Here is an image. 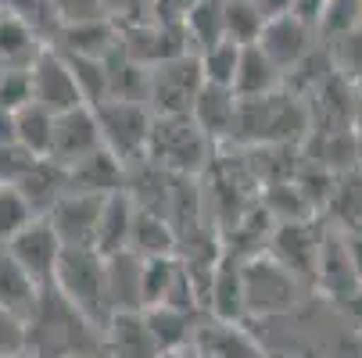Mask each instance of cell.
Listing matches in <instances>:
<instances>
[{"instance_id": "cell-1", "label": "cell", "mask_w": 362, "mask_h": 358, "mask_svg": "<svg viewBox=\"0 0 362 358\" xmlns=\"http://www.w3.org/2000/svg\"><path fill=\"white\" fill-rule=\"evenodd\" d=\"M308 129H313L308 105L280 86L262 97H240L233 136L226 147H301Z\"/></svg>"}, {"instance_id": "cell-2", "label": "cell", "mask_w": 362, "mask_h": 358, "mask_svg": "<svg viewBox=\"0 0 362 358\" xmlns=\"http://www.w3.org/2000/svg\"><path fill=\"white\" fill-rule=\"evenodd\" d=\"M105 351V333H100L83 312L47 287L40 312L29 323V354L33 358H83Z\"/></svg>"}, {"instance_id": "cell-3", "label": "cell", "mask_w": 362, "mask_h": 358, "mask_svg": "<svg viewBox=\"0 0 362 358\" xmlns=\"http://www.w3.org/2000/svg\"><path fill=\"white\" fill-rule=\"evenodd\" d=\"M50 287L105 333L112 319V301H108V262L97 247H65Z\"/></svg>"}, {"instance_id": "cell-4", "label": "cell", "mask_w": 362, "mask_h": 358, "mask_svg": "<svg viewBox=\"0 0 362 358\" xmlns=\"http://www.w3.org/2000/svg\"><path fill=\"white\" fill-rule=\"evenodd\" d=\"M216 143L201 133V126L190 115H154L147 162L176 176H204L216 162Z\"/></svg>"}, {"instance_id": "cell-5", "label": "cell", "mask_w": 362, "mask_h": 358, "mask_svg": "<svg viewBox=\"0 0 362 358\" xmlns=\"http://www.w3.org/2000/svg\"><path fill=\"white\" fill-rule=\"evenodd\" d=\"M244 276V309L247 319H276L298 309L305 283L284 269L273 254H255V258L240 262Z\"/></svg>"}, {"instance_id": "cell-6", "label": "cell", "mask_w": 362, "mask_h": 358, "mask_svg": "<svg viewBox=\"0 0 362 358\" xmlns=\"http://www.w3.org/2000/svg\"><path fill=\"white\" fill-rule=\"evenodd\" d=\"M105 147L129 169L136 162L147 158V143H151V126H154V112L140 100H105L93 108Z\"/></svg>"}, {"instance_id": "cell-7", "label": "cell", "mask_w": 362, "mask_h": 358, "mask_svg": "<svg viewBox=\"0 0 362 358\" xmlns=\"http://www.w3.org/2000/svg\"><path fill=\"white\" fill-rule=\"evenodd\" d=\"M204 86L197 54H180L147 68V108L154 115H190Z\"/></svg>"}, {"instance_id": "cell-8", "label": "cell", "mask_w": 362, "mask_h": 358, "mask_svg": "<svg viewBox=\"0 0 362 358\" xmlns=\"http://www.w3.org/2000/svg\"><path fill=\"white\" fill-rule=\"evenodd\" d=\"M323 229L320 219H301V222H276L266 254L291 269L305 287L316 283V265H320V247H323Z\"/></svg>"}, {"instance_id": "cell-9", "label": "cell", "mask_w": 362, "mask_h": 358, "mask_svg": "<svg viewBox=\"0 0 362 358\" xmlns=\"http://www.w3.org/2000/svg\"><path fill=\"white\" fill-rule=\"evenodd\" d=\"M33 100L54 115H65L72 108H86L79 83L72 76V65L58 47H47L33 65Z\"/></svg>"}, {"instance_id": "cell-10", "label": "cell", "mask_w": 362, "mask_h": 358, "mask_svg": "<svg viewBox=\"0 0 362 358\" xmlns=\"http://www.w3.org/2000/svg\"><path fill=\"white\" fill-rule=\"evenodd\" d=\"M11 251V258L47 290L50 283H54V273H58V262H62V237L54 233V226H50V219H33L18 237H11L4 244Z\"/></svg>"}, {"instance_id": "cell-11", "label": "cell", "mask_w": 362, "mask_h": 358, "mask_svg": "<svg viewBox=\"0 0 362 358\" xmlns=\"http://www.w3.org/2000/svg\"><path fill=\"white\" fill-rule=\"evenodd\" d=\"M308 105V122L313 129L308 133H358L355 122V83L341 72H334L313 97L305 100Z\"/></svg>"}, {"instance_id": "cell-12", "label": "cell", "mask_w": 362, "mask_h": 358, "mask_svg": "<svg viewBox=\"0 0 362 358\" xmlns=\"http://www.w3.org/2000/svg\"><path fill=\"white\" fill-rule=\"evenodd\" d=\"M327 301H355L362 294V283L355 276V265L348 258V244L337 226L327 222L323 229V247H320V265H316V283H313Z\"/></svg>"}, {"instance_id": "cell-13", "label": "cell", "mask_w": 362, "mask_h": 358, "mask_svg": "<svg viewBox=\"0 0 362 358\" xmlns=\"http://www.w3.org/2000/svg\"><path fill=\"white\" fill-rule=\"evenodd\" d=\"M100 208H105V197L69 190L47 219H50V226H54V233L62 237L65 247H93L97 226H100Z\"/></svg>"}, {"instance_id": "cell-14", "label": "cell", "mask_w": 362, "mask_h": 358, "mask_svg": "<svg viewBox=\"0 0 362 358\" xmlns=\"http://www.w3.org/2000/svg\"><path fill=\"white\" fill-rule=\"evenodd\" d=\"M258 47H262L266 58L287 76L308 50L320 47V32L313 25H305L301 18H294V15H284V18L266 22L262 36H258Z\"/></svg>"}, {"instance_id": "cell-15", "label": "cell", "mask_w": 362, "mask_h": 358, "mask_svg": "<svg viewBox=\"0 0 362 358\" xmlns=\"http://www.w3.org/2000/svg\"><path fill=\"white\" fill-rule=\"evenodd\" d=\"M100 147H105V136H100L93 108H72V112L54 119V147H50V158L58 165L69 169Z\"/></svg>"}, {"instance_id": "cell-16", "label": "cell", "mask_w": 362, "mask_h": 358, "mask_svg": "<svg viewBox=\"0 0 362 358\" xmlns=\"http://www.w3.org/2000/svg\"><path fill=\"white\" fill-rule=\"evenodd\" d=\"M190 351L201 358H266L262 344L244 330V323H223L212 316H204L197 323Z\"/></svg>"}, {"instance_id": "cell-17", "label": "cell", "mask_w": 362, "mask_h": 358, "mask_svg": "<svg viewBox=\"0 0 362 358\" xmlns=\"http://www.w3.org/2000/svg\"><path fill=\"white\" fill-rule=\"evenodd\" d=\"M62 54H79V58H112L122 47V25L115 18H90V22H72L62 25L54 43Z\"/></svg>"}, {"instance_id": "cell-18", "label": "cell", "mask_w": 362, "mask_h": 358, "mask_svg": "<svg viewBox=\"0 0 362 358\" xmlns=\"http://www.w3.org/2000/svg\"><path fill=\"white\" fill-rule=\"evenodd\" d=\"M105 354L108 358H162L165 351L154 340L144 309H136V312H112L105 326Z\"/></svg>"}, {"instance_id": "cell-19", "label": "cell", "mask_w": 362, "mask_h": 358, "mask_svg": "<svg viewBox=\"0 0 362 358\" xmlns=\"http://www.w3.org/2000/svg\"><path fill=\"white\" fill-rule=\"evenodd\" d=\"M237 105L240 97L230 90V86H216V83H204L194 108H190V119L201 126V133L209 136L216 147H226L230 136H233V122H237Z\"/></svg>"}, {"instance_id": "cell-20", "label": "cell", "mask_w": 362, "mask_h": 358, "mask_svg": "<svg viewBox=\"0 0 362 358\" xmlns=\"http://www.w3.org/2000/svg\"><path fill=\"white\" fill-rule=\"evenodd\" d=\"M126 179H129V169L112 155L108 147L93 150L83 162L69 165V190H79V193H97V197H108V193H119L126 190Z\"/></svg>"}, {"instance_id": "cell-21", "label": "cell", "mask_w": 362, "mask_h": 358, "mask_svg": "<svg viewBox=\"0 0 362 358\" xmlns=\"http://www.w3.org/2000/svg\"><path fill=\"white\" fill-rule=\"evenodd\" d=\"M43 287L11 258V251L0 244V309L15 312L18 319L33 323V316L40 312V301H43Z\"/></svg>"}, {"instance_id": "cell-22", "label": "cell", "mask_w": 362, "mask_h": 358, "mask_svg": "<svg viewBox=\"0 0 362 358\" xmlns=\"http://www.w3.org/2000/svg\"><path fill=\"white\" fill-rule=\"evenodd\" d=\"M209 316L223 323H244V276H240V258L223 251V258L212 273V290H209Z\"/></svg>"}, {"instance_id": "cell-23", "label": "cell", "mask_w": 362, "mask_h": 358, "mask_svg": "<svg viewBox=\"0 0 362 358\" xmlns=\"http://www.w3.org/2000/svg\"><path fill=\"white\" fill-rule=\"evenodd\" d=\"M108 262V301L112 312L144 309V258L133 251H119Z\"/></svg>"}, {"instance_id": "cell-24", "label": "cell", "mask_w": 362, "mask_h": 358, "mask_svg": "<svg viewBox=\"0 0 362 358\" xmlns=\"http://www.w3.org/2000/svg\"><path fill=\"white\" fill-rule=\"evenodd\" d=\"M22 197L33 204V212L40 219H47L54 212V204L69 193V169L58 165L54 158H36V165L25 172V179L18 183Z\"/></svg>"}, {"instance_id": "cell-25", "label": "cell", "mask_w": 362, "mask_h": 358, "mask_svg": "<svg viewBox=\"0 0 362 358\" xmlns=\"http://www.w3.org/2000/svg\"><path fill=\"white\" fill-rule=\"evenodd\" d=\"M133 215H136V201L129 197V190L108 193L105 208H100V226H97V251L112 258L119 251H129V233H133Z\"/></svg>"}, {"instance_id": "cell-26", "label": "cell", "mask_w": 362, "mask_h": 358, "mask_svg": "<svg viewBox=\"0 0 362 358\" xmlns=\"http://www.w3.org/2000/svg\"><path fill=\"white\" fill-rule=\"evenodd\" d=\"M50 43L22 18L0 15V68H33Z\"/></svg>"}, {"instance_id": "cell-27", "label": "cell", "mask_w": 362, "mask_h": 358, "mask_svg": "<svg viewBox=\"0 0 362 358\" xmlns=\"http://www.w3.org/2000/svg\"><path fill=\"white\" fill-rule=\"evenodd\" d=\"M147 316V326L158 340V347L165 354H183L190 351V340H194V330L204 316L197 312H183V309H173V304H154V309H144Z\"/></svg>"}, {"instance_id": "cell-28", "label": "cell", "mask_w": 362, "mask_h": 358, "mask_svg": "<svg viewBox=\"0 0 362 358\" xmlns=\"http://www.w3.org/2000/svg\"><path fill=\"white\" fill-rule=\"evenodd\" d=\"M180 240L176 229L165 215L158 212H147L136 204V215H133V233H129V251L140 254V258H165V254H176Z\"/></svg>"}, {"instance_id": "cell-29", "label": "cell", "mask_w": 362, "mask_h": 358, "mask_svg": "<svg viewBox=\"0 0 362 358\" xmlns=\"http://www.w3.org/2000/svg\"><path fill=\"white\" fill-rule=\"evenodd\" d=\"M284 86V72L266 58V50L258 43L240 47V65H237V79H233V93L237 97H262Z\"/></svg>"}, {"instance_id": "cell-30", "label": "cell", "mask_w": 362, "mask_h": 358, "mask_svg": "<svg viewBox=\"0 0 362 358\" xmlns=\"http://www.w3.org/2000/svg\"><path fill=\"white\" fill-rule=\"evenodd\" d=\"M183 32L190 50L216 47L226 40V15H223V0H194V4L183 11Z\"/></svg>"}, {"instance_id": "cell-31", "label": "cell", "mask_w": 362, "mask_h": 358, "mask_svg": "<svg viewBox=\"0 0 362 358\" xmlns=\"http://www.w3.org/2000/svg\"><path fill=\"white\" fill-rule=\"evenodd\" d=\"M262 208L273 215V222H301V219H320L313 201L305 197V190L298 186V179H284V183H269L258 193Z\"/></svg>"}, {"instance_id": "cell-32", "label": "cell", "mask_w": 362, "mask_h": 358, "mask_svg": "<svg viewBox=\"0 0 362 358\" xmlns=\"http://www.w3.org/2000/svg\"><path fill=\"white\" fill-rule=\"evenodd\" d=\"M54 112L40 108L36 100L18 112V143L25 150H33L36 158H50V147H54Z\"/></svg>"}, {"instance_id": "cell-33", "label": "cell", "mask_w": 362, "mask_h": 358, "mask_svg": "<svg viewBox=\"0 0 362 358\" xmlns=\"http://www.w3.org/2000/svg\"><path fill=\"white\" fill-rule=\"evenodd\" d=\"M69 65H72V76L79 83V93H83V105L86 108H97L112 97V79H108V61L105 58H79V54H65Z\"/></svg>"}, {"instance_id": "cell-34", "label": "cell", "mask_w": 362, "mask_h": 358, "mask_svg": "<svg viewBox=\"0 0 362 358\" xmlns=\"http://www.w3.org/2000/svg\"><path fill=\"white\" fill-rule=\"evenodd\" d=\"M197 65H201L204 83H216V86H230V90H233L237 65H240V43L223 40V43H216V47L197 50Z\"/></svg>"}, {"instance_id": "cell-35", "label": "cell", "mask_w": 362, "mask_h": 358, "mask_svg": "<svg viewBox=\"0 0 362 358\" xmlns=\"http://www.w3.org/2000/svg\"><path fill=\"white\" fill-rule=\"evenodd\" d=\"M0 8L8 15L29 22L47 43H54L58 29H62V18H58V0H0Z\"/></svg>"}, {"instance_id": "cell-36", "label": "cell", "mask_w": 362, "mask_h": 358, "mask_svg": "<svg viewBox=\"0 0 362 358\" xmlns=\"http://www.w3.org/2000/svg\"><path fill=\"white\" fill-rule=\"evenodd\" d=\"M223 15H226V40L247 47V43H258L266 29V18L258 15V8L251 0H223Z\"/></svg>"}, {"instance_id": "cell-37", "label": "cell", "mask_w": 362, "mask_h": 358, "mask_svg": "<svg viewBox=\"0 0 362 358\" xmlns=\"http://www.w3.org/2000/svg\"><path fill=\"white\" fill-rule=\"evenodd\" d=\"M33 219H40L33 212V204L22 197L18 186H0V244H8L11 237H18Z\"/></svg>"}, {"instance_id": "cell-38", "label": "cell", "mask_w": 362, "mask_h": 358, "mask_svg": "<svg viewBox=\"0 0 362 358\" xmlns=\"http://www.w3.org/2000/svg\"><path fill=\"white\" fill-rule=\"evenodd\" d=\"M362 22V4L358 0H330L323 18H320V43H334L341 40L344 32H351L355 25Z\"/></svg>"}, {"instance_id": "cell-39", "label": "cell", "mask_w": 362, "mask_h": 358, "mask_svg": "<svg viewBox=\"0 0 362 358\" xmlns=\"http://www.w3.org/2000/svg\"><path fill=\"white\" fill-rule=\"evenodd\" d=\"M327 50H330V58H334V65H337L341 76H348L351 83L362 79V22L351 32H344L341 40L327 43Z\"/></svg>"}, {"instance_id": "cell-40", "label": "cell", "mask_w": 362, "mask_h": 358, "mask_svg": "<svg viewBox=\"0 0 362 358\" xmlns=\"http://www.w3.org/2000/svg\"><path fill=\"white\" fill-rule=\"evenodd\" d=\"M33 105V68H0V108L22 112Z\"/></svg>"}, {"instance_id": "cell-41", "label": "cell", "mask_w": 362, "mask_h": 358, "mask_svg": "<svg viewBox=\"0 0 362 358\" xmlns=\"http://www.w3.org/2000/svg\"><path fill=\"white\" fill-rule=\"evenodd\" d=\"M36 165V155L22 143H0V186H18Z\"/></svg>"}, {"instance_id": "cell-42", "label": "cell", "mask_w": 362, "mask_h": 358, "mask_svg": "<svg viewBox=\"0 0 362 358\" xmlns=\"http://www.w3.org/2000/svg\"><path fill=\"white\" fill-rule=\"evenodd\" d=\"M11 354H29V323L8 309H0V358H11Z\"/></svg>"}, {"instance_id": "cell-43", "label": "cell", "mask_w": 362, "mask_h": 358, "mask_svg": "<svg viewBox=\"0 0 362 358\" xmlns=\"http://www.w3.org/2000/svg\"><path fill=\"white\" fill-rule=\"evenodd\" d=\"M58 18L62 25L72 22H90V18H112L105 0H58Z\"/></svg>"}, {"instance_id": "cell-44", "label": "cell", "mask_w": 362, "mask_h": 358, "mask_svg": "<svg viewBox=\"0 0 362 358\" xmlns=\"http://www.w3.org/2000/svg\"><path fill=\"white\" fill-rule=\"evenodd\" d=\"M327 4L330 0H294V18H301L305 25H313V29H320V18H323V11H327Z\"/></svg>"}, {"instance_id": "cell-45", "label": "cell", "mask_w": 362, "mask_h": 358, "mask_svg": "<svg viewBox=\"0 0 362 358\" xmlns=\"http://www.w3.org/2000/svg\"><path fill=\"white\" fill-rule=\"evenodd\" d=\"M251 4L258 8V15H262L266 22L284 18V15H291V11H294V0H251Z\"/></svg>"}, {"instance_id": "cell-46", "label": "cell", "mask_w": 362, "mask_h": 358, "mask_svg": "<svg viewBox=\"0 0 362 358\" xmlns=\"http://www.w3.org/2000/svg\"><path fill=\"white\" fill-rule=\"evenodd\" d=\"M341 233H344V244H348V258L355 265V276L362 283V226L358 229H341Z\"/></svg>"}, {"instance_id": "cell-47", "label": "cell", "mask_w": 362, "mask_h": 358, "mask_svg": "<svg viewBox=\"0 0 362 358\" xmlns=\"http://www.w3.org/2000/svg\"><path fill=\"white\" fill-rule=\"evenodd\" d=\"M355 122H358V129H362V79L355 83Z\"/></svg>"}, {"instance_id": "cell-48", "label": "cell", "mask_w": 362, "mask_h": 358, "mask_svg": "<svg viewBox=\"0 0 362 358\" xmlns=\"http://www.w3.org/2000/svg\"><path fill=\"white\" fill-rule=\"evenodd\" d=\"M355 155H358V172H362V129L355 133Z\"/></svg>"}, {"instance_id": "cell-49", "label": "cell", "mask_w": 362, "mask_h": 358, "mask_svg": "<svg viewBox=\"0 0 362 358\" xmlns=\"http://www.w3.org/2000/svg\"><path fill=\"white\" fill-rule=\"evenodd\" d=\"M83 358H108L105 351H97V354H83Z\"/></svg>"}, {"instance_id": "cell-50", "label": "cell", "mask_w": 362, "mask_h": 358, "mask_svg": "<svg viewBox=\"0 0 362 358\" xmlns=\"http://www.w3.org/2000/svg\"><path fill=\"white\" fill-rule=\"evenodd\" d=\"M183 354H187V351H183ZM183 354H162V358H183Z\"/></svg>"}, {"instance_id": "cell-51", "label": "cell", "mask_w": 362, "mask_h": 358, "mask_svg": "<svg viewBox=\"0 0 362 358\" xmlns=\"http://www.w3.org/2000/svg\"><path fill=\"white\" fill-rule=\"evenodd\" d=\"M183 358H201V354H194V351H187V354H183Z\"/></svg>"}, {"instance_id": "cell-52", "label": "cell", "mask_w": 362, "mask_h": 358, "mask_svg": "<svg viewBox=\"0 0 362 358\" xmlns=\"http://www.w3.org/2000/svg\"><path fill=\"white\" fill-rule=\"evenodd\" d=\"M11 358H33V354H11Z\"/></svg>"}, {"instance_id": "cell-53", "label": "cell", "mask_w": 362, "mask_h": 358, "mask_svg": "<svg viewBox=\"0 0 362 358\" xmlns=\"http://www.w3.org/2000/svg\"><path fill=\"white\" fill-rule=\"evenodd\" d=\"M0 15H4V8H0Z\"/></svg>"}, {"instance_id": "cell-54", "label": "cell", "mask_w": 362, "mask_h": 358, "mask_svg": "<svg viewBox=\"0 0 362 358\" xmlns=\"http://www.w3.org/2000/svg\"><path fill=\"white\" fill-rule=\"evenodd\" d=\"M358 4H362V0H358Z\"/></svg>"}]
</instances>
